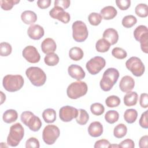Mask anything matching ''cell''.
Listing matches in <instances>:
<instances>
[{"mask_svg": "<svg viewBox=\"0 0 148 148\" xmlns=\"http://www.w3.org/2000/svg\"><path fill=\"white\" fill-rule=\"evenodd\" d=\"M21 19L25 24L32 25L37 20V15L32 10H25L21 14Z\"/></svg>", "mask_w": 148, "mask_h": 148, "instance_id": "44dd1931", "label": "cell"}, {"mask_svg": "<svg viewBox=\"0 0 148 148\" xmlns=\"http://www.w3.org/2000/svg\"><path fill=\"white\" fill-rule=\"evenodd\" d=\"M119 147H128V148H134L135 147L134 142L131 139H126L119 145Z\"/></svg>", "mask_w": 148, "mask_h": 148, "instance_id": "7dc6e473", "label": "cell"}, {"mask_svg": "<svg viewBox=\"0 0 148 148\" xmlns=\"http://www.w3.org/2000/svg\"><path fill=\"white\" fill-rule=\"evenodd\" d=\"M121 101L119 97L116 95H110L105 99V103L109 108H114L120 104Z\"/></svg>", "mask_w": 148, "mask_h": 148, "instance_id": "e575fe53", "label": "cell"}, {"mask_svg": "<svg viewBox=\"0 0 148 148\" xmlns=\"http://www.w3.org/2000/svg\"><path fill=\"white\" fill-rule=\"evenodd\" d=\"M126 68L136 76H141L145 72V67L141 60L137 57H131L125 62Z\"/></svg>", "mask_w": 148, "mask_h": 148, "instance_id": "ba28073f", "label": "cell"}, {"mask_svg": "<svg viewBox=\"0 0 148 148\" xmlns=\"http://www.w3.org/2000/svg\"><path fill=\"white\" fill-rule=\"evenodd\" d=\"M102 17L100 13L92 12L90 13L88 17V20L90 23V24L94 26L98 25L101 21H102Z\"/></svg>", "mask_w": 148, "mask_h": 148, "instance_id": "d590c367", "label": "cell"}, {"mask_svg": "<svg viewBox=\"0 0 148 148\" xmlns=\"http://www.w3.org/2000/svg\"><path fill=\"white\" fill-rule=\"evenodd\" d=\"M138 99V94L135 91H129L124 97V103L127 106H132L136 104Z\"/></svg>", "mask_w": 148, "mask_h": 148, "instance_id": "7402d4cb", "label": "cell"}, {"mask_svg": "<svg viewBox=\"0 0 148 148\" xmlns=\"http://www.w3.org/2000/svg\"><path fill=\"white\" fill-rule=\"evenodd\" d=\"M136 14L140 17H146L148 16V6L145 3H139L135 8Z\"/></svg>", "mask_w": 148, "mask_h": 148, "instance_id": "d6a6232c", "label": "cell"}, {"mask_svg": "<svg viewBox=\"0 0 148 148\" xmlns=\"http://www.w3.org/2000/svg\"><path fill=\"white\" fill-rule=\"evenodd\" d=\"M110 44L103 38L99 39L95 44V49L98 52L105 53L110 49Z\"/></svg>", "mask_w": 148, "mask_h": 148, "instance_id": "4316f807", "label": "cell"}, {"mask_svg": "<svg viewBox=\"0 0 148 148\" xmlns=\"http://www.w3.org/2000/svg\"><path fill=\"white\" fill-rule=\"evenodd\" d=\"M25 75L31 83L36 87L43 86L46 81V75L40 68L31 66L27 69Z\"/></svg>", "mask_w": 148, "mask_h": 148, "instance_id": "3957f363", "label": "cell"}, {"mask_svg": "<svg viewBox=\"0 0 148 148\" xmlns=\"http://www.w3.org/2000/svg\"><path fill=\"white\" fill-rule=\"evenodd\" d=\"M39 142L36 138H29L25 142L26 148H39Z\"/></svg>", "mask_w": 148, "mask_h": 148, "instance_id": "60d3db41", "label": "cell"}, {"mask_svg": "<svg viewBox=\"0 0 148 148\" xmlns=\"http://www.w3.org/2000/svg\"><path fill=\"white\" fill-rule=\"evenodd\" d=\"M24 135V130L22 125L17 123L10 127L9 134L7 137V143L12 147L17 146L23 139Z\"/></svg>", "mask_w": 148, "mask_h": 148, "instance_id": "277c9868", "label": "cell"}, {"mask_svg": "<svg viewBox=\"0 0 148 148\" xmlns=\"http://www.w3.org/2000/svg\"><path fill=\"white\" fill-rule=\"evenodd\" d=\"M12 51L11 45L8 42H1L0 43V55L2 57L9 56Z\"/></svg>", "mask_w": 148, "mask_h": 148, "instance_id": "8d00e7d4", "label": "cell"}, {"mask_svg": "<svg viewBox=\"0 0 148 148\" xmlns=\"http://www.w3.org/2000/svg\"><path fill=\"white\" fill-rule=\"evenodd\" d=\"M138 117V112L134 109H127L124 113V119L125 121L129 123H134Z\"/></svg>", "mask_w": 148, "mask_h": 148, "instance_id": "484cf974", "label": "cell"}, {"mask_svg": "<svg viewBox=\"0 0 148 148\" xmlns=\"http://www.w3.org/2000/svg\"><path fill=\"white\" fill-rule=\"evenodd\" d=\"M106 65L105 60L100 56H95L91 58L86 65V69L91 75L98 74Z\"/></svg>", "mask_w": 148, "mask_h": 148, "instance_id": "9c48e42d", "label": "cell"}, {"mask_svg": "<svg viewBox=\"0 0 148 148\" xmlns=\"http://www.w3.org/2000/svg\"><path fill=\"white\" fill-rule=\"evenodd\" d=\"M127 132L126 125L123 123L117 124L113 130V135L116 138H123Z\"/></svg>", "mask_w": 148, "mask_h": 148, "instance_id": "83f0119b", "label": "cell"}, {"mask_svg": "<svg viewBox=\"0 0 148 148\" xmlns=\"http://www.w3.org/2000/svg\"><path fill=\"white\" fill-rule=\"evenodd\" d=\"M60 135V131L58 127L52 124L47 125L43 130L42 139L46 144L51 145L55 143Z\"/></svg>", "mask_w": 148, "mask_h": 148, "instance_id": "52a82bcc", "label": "cell"}, {"mask_svg": "<svg viewBox=\"0 0 148 148\" xmlns=\"http://www.w3.org/2000/svg\"><path fill=\"white\" fill-rule=\"evenodd\" d=\"M117 14V11L114 7L112 6H107L103 8L100 12L102 18L109 20L114 18Z\"/></svg>", "mask_w": 148, "mask_h": 148, "instance_id": "ffe728a7", "label": "cell"}, {"mask_svg": "<svg viewBox=\"0 0 148 148\" xmlns=\"http://www.w3.org/2000/svg\"><path fill=\"white\" fill-rule=\"evenodd\" d=\"M88 90L87 84L84 82L77 81L71 83L67 89L68 97L72 99H77L86 94Z\"/></svg>", "mask_w": 148, "mask_h": 148, "instance_id": "5b68a950", "label": "cell"}, {"mask_svg": "<svg viewBox=\"0 0 148 148\" xmlns=\"http://www.w3.org/2000/svg\"><path fill=\"white\" fill-rule=\"evenodd\" d=\"M19 0H1L0 4L1 8L4 10H10L14 5L18 3Z\"/></svg>", "mask_w": 148, "mask_h": 148, "instance_id": "f35d334b", "label": "cell"}, {"mask_svg": "<svg viewBox=\"0 0 148 148\" xmlns=\"http://www.w3.org/2000/svg\"><path fill=\"white\" fill-rule=\"evenodd\" d=\"M41 49L42 51L46 54L53 53L57 49L56 42L52 38H46L42 42Z\"/></svg>", "mask_w": 148, "mask_h": 148, "instance_id": "2e32d148", "label": "cell"}, {"mask_svg": "<svg viewBox=\"0 0 148 148\" xmlns=\"http://www.w3.org/2000/svg\"><path fill=\"white\" fill-rule=\"evenodd\" d=\"M71 1L69 0H56L54 2V6H58L62 8L63 9H66L68 8L70 6Z\"/></svg>", "mask_w": 148, "mask_h": 148, "instance_id": "ee69618b", "label": "cell"}, {"mask_svg": "<svg viewBox=\"0 0 148 148\" xmlns=\"http://www.w3.org/2000/svg\"><path fill=\"white\" fill-rule=\"evenodd\" d=\"M84 53L82 49L78 47H72L69 51V56L70 58L73 61H79L83 57Z\"/></svg>", "mask_w": 148, "mask_h": 148, "instance_id": "d4e9b609", "label": "cell"}, {"mask_svg": "<svg viewBox=\"0 0 148 148\" xmlns=\"http://www.w3.org/2000/svg\"><path fill=\"white\" fill-rule=\"evenodd\" d=\"M90 110L93 114L100 116L103 113L105 108L103 105L100 103H94L90 106Z\"/></svg>", "mask_w": 148, "mask_h": 148, "instance_id": "74e56055", "label": "cell"}, {"mask_svg": "<svg viewBox=\"0 0 148 148\" xmlns=\"http://www.w3.org/2000/svg\"><path fill=\"white\" fill-rule=\"evenodd\" d=\"M112 54L114 58L119 60H123L127 56L126 51L123 49L118 47L113 49L112 51Z\"/></svg>", "mask_w": 148, "mask_h": 148, "instance_id": "ab89813d", "label": "cell"}, {"mask_svg": "<svg viewBox=\"0 0 148 148\" xmlns=\"http://www.w3.org/2000/svg\"><path fill=\"white\" fill-rule=\"evenodd\" d=\"M23 57L30 63H37L40 61V56L36 47L33 46H26L23 50Z\"/></svg>", "mask_w": 148, "mask_h": 148, "instance_id": "8fae6325", "label": "cell"}, {"mask_svg": "<svg viewBox=\"0 0 148 148\" xmlns=\"http://www.w3.org/2000/svg\"><path fill=\"white\" fill-rule=\"evenodd\" d=\"M89 115L87 111L83 109L78 110V114L76 117L77 123L80 125H85L88 121Z\"/></svg>", "mask_w": 148, "mask_h": 148, "instance_id": "f1b7e54d", "label": "cell"}, {"mask_svg": "<svg viewBox=\"0 0 148 148\" xmlns=\"http://www.w3.org/2000/svg\"><path fill=\"white\" fill-rule=\"evenodd\" d=\"M119 75V72L117 69L108 68L103 73L102 77L100 80L99 85L101 89L104 91H110L117 82Z\"/></svg>", "mask_w": 148, "mask_h": 148, "instance_id": "6da1fadb", "label": "cell"}, {"mask_svg": "<svg viewBox=\"0 0 148 148\" xmlns=\"http://www.w3.org/2000/svg\"><path fill=\"white\" fill-rule=\"evenodd\" d=\"M119 118V114L114 110H108L105 114V119L109 124H114L118 121Z\"/></svg>", "mask_w": 148, "mask_h": 148, "instance_id": "4dcf8cb0", "label": "cell"}, {"mask_svg": "<svg viewBox=\"0 0 148 148\" xmlns=\"http://www.w3.org/2000/svg\"><path fill=\"white\" fill-rule=\"evenodd\" d=\"M42 117L47 123H54L56 120V112L53 109H46L42 113Z\"/></svg>", "mask_w": 148, "mask_h": 148, "instance_id": "cb8c5ba5", "label": "cell"}, {"mask_svg": "<svg viewBox=\"0 0 148 148\" xmlns=\"http://www.w3.org/2000/svg\"><path fill=\"white\" fill-rule=\"evenodd\" d=\"M102 37L104 39L107 40L110 45L116 44L119 40V34L117 31L112 28L105 29L103 33Z\"/></svg>", "mask_w": 148, "mask_h": 148, "instance_id": "e0dca14e", "label": "cell"}, {"mask_svg": "<svg viewBox=\"0 0 148 148\" xmlns=\"http://www.w3.org/2000/svg\"><path fill=\"white\" fill-rule=\"evenodd\" d=\"M18 118V113L16 110L8 109L3 114L2 119L5 123L10 124L17 120Z\"/></svg>", "mask_w": 148, "mask_h": 148, "instance_id": "603a6c76", "label": "cell"}, {"mask_svg": "<svg viewBox=\"0 0 148 148\" xmlns=\"http://www.w3.org/2000/svg\"><path fill=\"white\" fill-rule=\"evenodd\" d=\"M0 92H1V104H2L3 103V102L6 99V95H5V94H4L3 93L2 91H1Z\"/></svg>", "mask_w": 148, "mask_h": 148, "instance_id": "f907efd6", "label": "cell"}, {"mask_svg": "<svg viewBox=\"0 0 148 148\" xmlns=\"http://www.w3.org/2000/svg\"><path fill=\"white\" fill-rule=\"evenodd\" d=\"M72 36L77 42H82L86 40L88 35V31L86 24L80 20L75 21L72 25Z\"/></svg>", "mask_w": 148, "mask_h": 148, "instance_id": "8992f818", "label": "cell"}, {"mask_svg": "<svg viewBox=\"0 0 148 148\" xmlns=\"http://www.w3.org/2000/svg\"><path fill=\"white\" fill-rule=\"evenodd\" d=\"M59 57L56 53L47 54L44 58L45 63L48 66H55L59 62Z\"/></svg>", "mask_w": 148, "mask_h": 148, "instance_id": "1f68e13d", "label": "cell"}, {"mask_svg": "<svg viewBox=\"0 0 148 148\" xmlns=\"http://www.w3.org/2000/svg\"><path fill=\"white\" fill-rule=\"evenodd\" d=\"M24 78L20 75H7L2 80L4 88L9 92H15L20 90L23 86Z\"/></svg>", "mask_w": 148, "mask_h": 148, "instance_id": "7a4b0ae2", "label": "cell"}, {"mask_svg": "<svg viewBox=\"0 0 148 148\" xmlns=\"http://www.w3.org/2000/svg\"><path fill=\"white\" fill-rule=\"evenodd\" d=\"M148 136L144 135L140 138L139 141V146L140 148H146L147 147Z\"/></svg>", "mask_w": 148, "mask_h": 148, "instance_id": "681fc988", "label": "cell"}, {"mask_svg": "<svg viewBox=\"0 0 148 148\" xmlns=\"http://www.w3.org/2000/svg\"><path fill=\"white\" fill-rule=\"evenodd\" d=\"M68 72L71 77L77 80V81H80L84 79L86 76L85 72L83 68L80 66L76 64H72L69 66Z\"/></svg>", "mask_w": 148, "mask_h": 148, "instance_id": "5bb4252c", "label": "cell"}, {"mask_svg": "<svg viewBox=\"0 0 148 148\" xmlns=\"http://www.w3.org/2000/svg\"><path fill=\"white\" fill-rule=\"evenodd\" d=\"M139 103L143 108H147L148 107V95L147 93L141 94L139 98Z\"/></svg>", "mask_w": 148, "mask_h": 148, "instance_id": "f6af8a7d", "label": "cell"}, {"mask_svg": "<svg viewBox=\"0 0 148 148\" xmlns=\"http://www.w3.org/2000/svg\"><path fill=\"white\" fill-rule=\"evenodd\" d=\"M116 3L117 7L121 10L128 9L131 6L130 0H116Z\"/></svg>", "mask_w": 148, "mask_h": 148, "instance_id": "b9f144b4", "label": "cell"}, {"mask_svg": "<svg viewBox=\"0 0 148 148\" xmlns=\"http://www.w3.org/2000/svg\"><path fill=\"white\" fill-rule=\"evenodd\" d=\"M110 145V142L106 139H100L95 142L94 147L95 148L99 147H109Z\"/></svg>", "mask_w": 148, "mask_h": 148, "instance_id": "bcb514c9", "label": "cell"}, {"mask_svg": "<svg viewBox=\"0 0 148 148\" xmlns=\"http://www.w3.org/2000/svg\"><path fill=\"white\" fill-rule=\"evenodd\" d=\"M49 15L53 18L57 19L64 24L68 23L71 20V16L69 13L58 6L53 8L49 12Z\"/></svg>", "mask_w": 148, "mask_h": 148, "instance_id": "7c38bea8", "label": "cell"}, {"mask_svg": "<svg viewBox=\"0 0 148 148\" xmlns=\"http://www.w3.org/2000/svg\"><path fill=\"white\" fill-rule=\"evenodd\" d=\"M147 113L148 110H146L143 112L139 119V123L141 127L147 129L148 128V121H147Z\"/></svg>", "mask_w": 148, "mask_h": 148, "instance_id": "7bdbcfd3", "label": "cell"}, {"mask_svg": "<svg viewBox=\"0 0 148 148\" xmlns=\"http://www.w3.org/2000/svg\"><path fill=\"white\" fill-rule=\"evenodd\" d=\"M51 0H38L37 1L38 6L42 9L49 8L51 5Z\"/></svg>", "mask_w": 148, "mask_h": 148, "instance_id": "c3c4849f", "label": "cell"}, {"mask_svg": "<svg viewBox=\"0 0 148 148\" xmlns=\"http://www.w3.org/2000/svg\"><path fill=\"white\" fill-rule=\"evenodd\" d=\"M119 147V146L117 145H110L109 147Z\"/></svg>", "mask_w": 148, "mask_h": 148, "instance_id": "816d5d0a", "label": "cell"}, {"mask_svg": "<svg viewBox=\"0 0 148 148\" xmlns=\"http://www.w3.org/2000/svg\"><path fill=\"white\" fill-rule=\"evenodd\" d=\"M78 114V110L71 106H62L59 110V117L64 122H69L76 118Z\"/></svg>", "mask_w": 148, "mask_h": 148, "instance_id": "30bf717a", "label": "cell"}, {"mask_svg": "<svg viewBox=\"0 0 148 148\" xmlns=\"http://www.w3.org/2000/svg\"><path fill=\"white\" fill-rule=\"evenodd\" d=\"M103 126L99 121H94L91 123L88 127V134L92 137H98L103 133Z\"/></svg>", "mask_w": 148, "mask_h": 148, "instance_id": "ac0fdd59", "label": "cell"}, {"mask_svg": "<svg viewBox=\"0 0 148 148\" xmlns=\"http://www.w3.org/2000/svg\"><path fill=\"white\" fill-rule=\"evenodd\" d=\"M148 34V29L146 26L140 25L138 26L134 31V36L136 40L138 41L140 39Z\"/></svg>", "mask_w": 148, "mask_h": 148, "instance_id": "f546056e", "label": "cell"}, {"mask_svg": "<svg viewBox=\"0 0 148 148\" xmlns=\"http://www.w3.org/2000/svg\"><path fill=\"white\" fill-rule=\"evenodd\" d=\"M42 125V121L39 117L35 116L34 114L32 115L28 120L25 125L28 127L30 130L36 132L41 128Z\"/></svg>", "mask_w": 148, "mask_h": 148, "instance_id": "d6986e66", "label": "cell"}, {"mask_svg": "<svg viewBox=\"0 0 148 148\" xmlns=\"http://www.w3.org/2000/svg\"><path fill=\"white\" fill-rule=\"evenodd\" d=\"M28 36L34 40H39L45 34L43 28L38 24H32L30 25L27 30Z\"/></svg>", "mask_w": 148, "mask_h": 148, "instance_id": "4fadbf2b", "label": "cell"}, {"mask_svg": "<svg viewBox=\"0 0 148 148\" xmlns=\"http://www.w3.org/2000/svg\"><path fill=\"white\" fill-rule=\"evenodd\" d=\"M137 22L136 18L133 15H127L123 17L121 23L123 27L127 28H131Z\"/></svg>", "mask_w": 148, "mask_h": 148, "instance_id": "836d02e7", "label": "cell"}, {"mask_svg": "<svg viewBox=\"0 0 148 148\" xmlns=\"http://www.w3.org/2000/svg\"><path fill=\"white\" fill-rule=\"evenodd\" d=\"M135 86V81L134 79L130 76H123L120 83L119 87L121 91L124 92H128L131 91Z\"/></svg>", "mask_w": 148, "mask_h": 148, "instance_id": "9a60e30c", "label": "cell"}]
</instances>
